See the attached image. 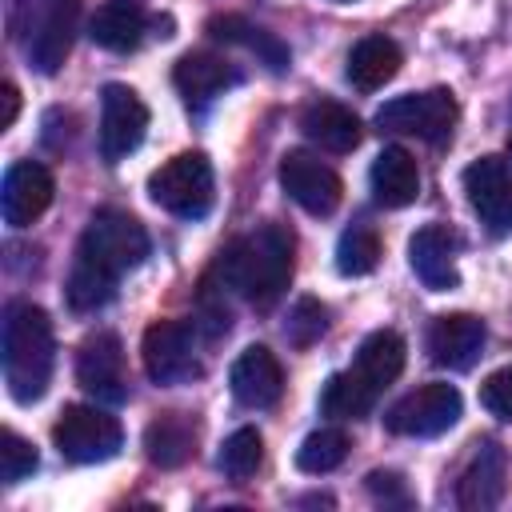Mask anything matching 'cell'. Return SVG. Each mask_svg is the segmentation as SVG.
I'll list each match as a JSON object with an SVG mask.
<instances>
[{
	"instance_id": "obj_25",
	"label": "cell",
	"mask_w": 512,
	"mask_h": 512,
	"mask_svg": "<svg viewBox=\"0 0 512 512\" xmlns=\"http://www.w3.org/2000/svg\"><path fill=\"white\" fill-rule=\"evenodd\" d=\"M404 340H400V332H392V328H376L372 336H364V344L356 348V376L364 380V384H372L376 392H384L400 372H404Z\"/></svg>"
},
{
	"instance_id": "obj_22",
	"label": "cell",
	"mask_w": 512,
	"mask_h": 512,
	"mask_svg": "<svg viewBox=\"0 0 512 512\" xmlns=\"http://www.w3.org/2000/svg\"><path fill=\"white\" fill-rule=\"evenodd\" d=\"M172 84L188 104H208L212 96H220L228 84H236V72L224 56L216 52H184L172 68Z\"/></svg>"
},
{
	"instance_id": "obj_5",
	"label": "cell",
	"mask_w": 512,
	"mask_h": 512,
	"mask_svg": "<svg viewBox=\"0 0 512 512\" xmlns=\"http://www.w3.org/2000/svg\"><path fill=\"white\" fill-rule=\"evenodd\" d=\"M76 252L88 256V260H96L100 268L124 276L136 264H144V256H148V232H144V224L136 216H128L120 208H100L84 224V236H80Z\"/></svg>"
},
{
	"instance_id": "obj_8",
	"label": "cell",
	"mask_w": 512,
	"mask_h": 512,
	"mask_svg": "<svg viewBox=\"0 0 512 512\" xmlns=\"http://www.w3.org/2000/svg\"><path fill=\"white\" fill-rule=\"evenodd\" d=\"M460 408L464 400L456 384H424L384 412V428L392 436H440L460 420Z\"/></svg>"
},
{
	"instance_id": "obj_37",
	"label": "cell",
	"mask_w": 512,
	"mask_h": 512,
	"mask_svg": "<svg viewBox=\"0 0 512 512\" xmlns=\"http://www.w3.org/2000/svg\"><path fill=\"white\" fill-rule=\"evenodd\" d=\"M508 152H512V140H508Z\"/></svg>"
},
{
	"instance_id": "obj_34",
	"label": "cell",
	"mask_w": 512,
	"mask_h": 512,
	"mask_svg": "<svg viewBox=\"0 0 512 512\" xmlns=\"http://www.w3.org/2000/svg\"><path fill=\"white\" fill-rule=\"evenodd\" d=\"M480 404L500 416V420H512V364L508 368H496L484 384H480Z\"/></svg>"
},
{
	"instance_id": "obj_12",
	"label": "cell",
	"mask_w": 512,
	"mask_h": 512,
	"mask_svg": "<svg viewBox=\"0 0 512 512\" xmlns=\"http://www.w3.org/2000/svg\"><path fill=\"white\" fill-rule=\"evenodd\" d=\"M464 192L472 212L480 216V224L492 236H508L512 232V172L508 160L500 156H480L464 168Z\"/></svg>"
},
{
	"instance_id": "obj_1",
	"label": "cell",
	"mask_w": 512,
	"mask_h": 512,
	"mask_svg": "<svg viewBox=\"0 0 512 512\" xmlns=\"http://www.w3.org/2000/svg\"><path fill=\"white\" fill-rule=\"evenodd\" d=\"M292 256H296L292 228L268 220L256 224L248 236H240L228 252H220V272L224 284L240 292L252 308H272L292 280Z\"/></svg>"
},
{
	"instance_id": "obj_20",
	"label": "cell",
	"mask_w": 512,
	"mask_h": 512,
	"mask_svg": "<svg viewBox=\"0 0 512 512\" xmlns=\"http://www.w3.org/2000/svg\"><path fill=\"white\" fill-rule=\"evenodd\" d=\"M144 32H148V16L136 0H104L88 20V36L104 52H136Z\"/></svg>"
},
{
	"instance_id": "obj_23",
	"label": "cell",
	"mask_w": 512,
	"mask_h": 512,
	"mask_svg": "<svg viewBox=\"0 0 512 512\" xmlns=\"http://www.w3.org/2000/svg\"><path fill=\"white\" fill-rule=\"evenodd\" d=\"M196 452V424L184 412H160L144 428V456L156 468H180Z\"/></svg>"
},
{
	"instance_id": "obj_17",
	"label": "cell",
	"mask_w": 512,
	"mask_h": 512,
	"mask_svg": "<svg viewBox=\"0 0 512 512\" xmlns=\"http://www.w3.org/2000/svg\"><path fill=\"white\" fill-rule=\"evenodd\" d=\"M408 264L420 276V284L432 288V292H452L460 284V272H456V236L444 224H424L408 240Z\"/></svg>"
},
{
	"instance_id": "obj_13",
	"label": "cell",
	"mask_w": 512,
	"mask_h": 512,
	"mask_svg": "<svg viewBox=\"0 0 512 512\" xmlns=\"http://www.w3.org/2000/svg\"><path fill=\"white\" fill-rule=\"evenodd\" d=\"M484 320L472 316V312H444L428 324V336H424V348H428V360L440 364V368H452V372H464L480 360L484 352Z\"/></svg>"
},
{
	"instance_id": "obj_32",
	"label": "cell",
	"mask_w": 512,
	"mask_h": 512,
	"mask_svg": "<svg viewBox=\"0 0 512 512\" xmlns=\"http://www.w3.org/2000/svg\"><path fill=\"white\" fill-rule=\"evenodd\" d=\"M324 332H328V308H324L320 300H312V296L296 300V304H292V312H288V324H284L288 344L308 348V344H316Z\"/></svg>"
},
{
	"instance_id": "obj_33",
	"label": "cell",
	"mask_w": 512,
	"mask_h": 512,
	"mask_svg": "<svg viewBox=\"0 0 512 512\" xmlns=\"http://www.w3.org/2000/svg\"><path fill=\"white\" fill-rule=\"evenodd\" d=\"M36 464H40V456H36L32 440H24L20 432L4 428L0 432V476H4V484H20L24 476L36 472Z\"/></svg>"
},
{
	"instance_id": "obj_28",
	"label": "cell",
	"mask_w": 512,
	"mask_h": 512,
	"mask_svg": "<svg viewBox=\"0 0 512 512\" xmlns=\"http://www.w3.org/2000/svg\"><path fill=\"white\" fill-rule=\"evenodd\" d=\"M208 32H212L216 40H224V44H244V48L260 52V56L268 60V68H276V72L288 64L284 44H280V40H272L264 28H252V24H248V20H240V16H216V20H208Z\"/></svg>"
},
{
	"instance_id": "obj_10",
	"label": "cell",
	"mask_w": 512,
	"mask_h": 512,
	"mask_svg": "<svg viewBox=\"0 0 512 512\" xmlns=\"http://www.w3.org/2000/svg\"><path fill=\"white\" fill-rule=\"evenodd\" d=\"M148 132V104L128 84H104L100 92V156L120 164L128 152L140 148Z\"/></svg>"
},
{
	"instance_id": "obj_6",
	"label": "cell",
	"mask_w": 512,
	"mask_h": 512,
	"mask_svg": "<svg viewBox=\"0 0 512 512\" xmlns=\"http://www.w3.org/2000/svg\"><path fill=\"white\" fill-rule=\"evenodd\" d=\"M52 440L60 448L64 460L72 464H100L112 460L124 444V428L112 412L96 408V404H68L52 428Z\"/></svg>"
},
{
	"instance_id": "obj_15",
	"label": "cell",
	"mask_w": 512,
	"mask_h": 512,
	"mask_svg": "<svg viewBox=\"0 0 512 512\" xmlns=\"http://www.w3.org/2000/svg\"><path fill=\"white\" fill-rule=\"evenodd\" d=\"M508 488V456L496 440H480L456 480V504L464 512H488L504 500Z\"/></svg>"
},
{
	"instance_id": "obj_36",
	"label": "cell",
	"mask_w": 512,
	"mask_h": 512,
	"mask_svg": "<svg viewBox=\"0 0 512 512\" xmlns=\"http://www.w3.org/2000/svg\"><path fill=\"white\" fill-rule=\"evenodd\" d=\"M0 100H4V116H0V128H12V124H16V112H20V92H16V84H12V80H4V88H0Z\"/></svg>"
},
{
	"instance_id": "obj_2",
	"label": "cell",
	"mask_w": 512,
	"mask_h": 512,
	"mask_svg": "<svg viewBox=\"0 0 512 512\" xmlns=\"http://www.w3.org/2000/svg\"><path fill=\"white\" fill-rule=\"evenodd\" d=\"M4 384L16 404H32L44 396L52 380V360H56V340H52V320L40 304L16 300L4 312Z\"/></svg>"
},
{
	"instance_id": "obj_11",
	"label": "cell",
	"mask_w": 512,
	"mask_h": 512,
	"mask_svg": "<svg viewBox=\"0 0 512 512\" xmlns=\"http://www.w3.org/2000/svg\"><path fill=\"white\" fill-rule=\"evenodd\" d=\"M280 188L308 212V216H332L344 200V184L340 176L312 152H284L280 156Z\"/></svg>"
},
{
	"instance_id": "obj_29",
	"label": "cell",
	"mask_w": 512,
	"mask_h": 512,
	"mask_svg": "<svg viewBox=\"0 0 512 512\" xmlns=\"http://www.w3.org/2000/svg\"><path fill=\"white\" fill-rule=\"evenodd\" d=\"M344 456H348V436L340 428H316L296 448V468L308 472V476H324V472L340 468Z\"/></svg>"
},
{
	"instance_id": "obj_16",
	"label": "cell",
	"mask_w": 512,
	"mask_h": 512,
	"mask_svg": "<svg viewBox=\"0 0 512 512\" xmlns=\"http://www.w3.org/2000/svg\"><path fill=\"white\" fill-rule=\"evenodd\" d=\"M228 384H232V396L244 408H272L280 400V392H284V368L264 344H248L232 360Z\"/></svg>"
},
{
	"instance_id": "obj_19",
	"label": "cell",
	"mask_w": 512,
	"mask_h": 512,
	"mask_svg": "<svg viewBox=\"0 0 512 512\" xmlns=\"http://www.w3.org/2000/svg\"><path fill=\"white\" fill-rule=\"evenodd\" d=\"M300 132L324 152H352L364 136V124L352 108H344L336 100H312L300 112Z\"/></svg>"
},
{
	"instance_id": "obj_21",
	"label": "cell",
	"mask_w": 512,
	"mask_h": 512,
	"mask_svg": "<svg viewBox=\"0 0 512 512\" xmlns=\"http://www.w3.org/2000/svg\"><path fill=\"white\" fill-rule=\"evenodd\" d=\"M368 180H372L376 204H384V208H408V204L420 196V168H416L412 152L400 148V144H388V148L372 160Z\"/></svg>"
},
{
	"instance_id": "obj_4",
	"label": "cell",
	"mask_w": 512,
	"mask_h": 512,
	"mask_svg": "<svg viewBox=\"0 0 512 512\" xmlns=\"http://www.w3.org/2000/svg\"><path fill=\"white\" fill-rule=\"evenodd\" d=\"M460 120V104L448 88H428V92H408L388 100L376 112V128L392 136H416L428 144H444Z\"/></svg>"
},
{
	"instance_id": "obj_26",
	"label": "cell",
	"mask_w": 512,
	"mask_h": 512,
	"mask_svg": "<svg viewBox=\"0 0 512 512\" xmlns=\"http://www.w3.org/2000/svg\"><path fill=\"white\" fill-rule=\"evenodd\" d=\"M116 280H120L116 272H108V268H100L96 260H88V256L76 252V260H72V268H68L64 300H68L72 312H96V308H104V304L116 296Z\"/></svg>"
},
{
	"instance_id": "obj_24",
	"label": "cell",
	"mask_w": 512,
	"mask_h": 512,
	"mask_svg": "<svg viewBox=\"0 0 512 512\" xmlns=\"http://www.w3.org/2000/svg\"><path fill=\"white\" fill-rule=\"evenodd\" d=\"M400 64H404V56H400V44L396 40H388V36H364V40L352 44L344 72H348L352 88L376 92V88H384L400 72Z\"/></svg>"
},
{
	"instance_id": "obj_18",
	"label": "cell",
	"mask_w": 512,
	"mask_h": 512,
	"mask_svg": "<svg viewBox=\"0 0 512 512\" xmlns=\"http://www.w3.org/2000/svg\"><path fill=\"white\" fill-rule=\"evenodd\" d=\"M76 20H80V0H52V8L44 12L36 36H32V64L44 76H56L72 52V36H76Z\"/></svg>"
},
{
	"instance_id": "obj_31",
	"label": "cell",
	"mask_w": 512,
	"mask_h": 512,
	"mask_svg": "<svg viewBox=\"0 0 512 512\" xmlns=\"http://www.w3.org/2000/svg\"><path fill=\"white\" fill-rule=\"evenodd\" d=\"M376 264H380V236L368 224L344 228V236L336 244V268L344 276H368Z\"/></svg>"
},
{
	"instance_id": "obj_30",
	"label": "cell",
	"mask_w": 512,
	"mask_h": 512,
	"mask_svg": "<svg viewBox=\"0 0 512 512\" xmlns=\"http://www.w3.org/2000/svg\"><path fill=\"white\" fill-rule=\"evenodd\" d=\"M220 472L228 480H248L256 476V468L264 464V440L256 428H236L224 444H220V456H216Z\"/></svg>"
},
{
	"instance_id": "obj_7",
	"label": "cell",
	"mask_w": 512,
	"mask_h": 512,
	"mask_svg": "<svg viewBox=\"0 0 512 512\" xmlns=\"http://www.w3.org/2000/svg\"><path fill=\"white\" fill-rule=\"evenodd\" d=\"M144 372L152 384L176 388L200 376V356H196V332L184 320H152L140 340Z\"/></svg>"
},
{
	"instance_id": "obj_3",
	"label": "cell",
	"mask_w": 512,
	"mask_h": 512,
	"mask_svg": "<svg viewBox=\"0 0 512 512\" xmlns=\"http://www.w3.org/2000/svg\"><path fill=\"white\" fill-rule=\"evenodd\" d=\"M148 192L164 212H172L180 220H200L216 196L212 160L204 152H180L148 176Z\"/></svg>"
},
{
	"instance_id": "obj_14",
	"label": "cell",
	"mask_w": 512,
	"mask_h": 512,
	"mask_svg": "<svg viewBox=\"0 0 512 512\" xmlns=\"http://www.w3.org/2000/svg\"><path fill=\"white\" fill-rule=\"evenodd\" d=\"M52 192H56V180L44 164L36 160H16L8 172H4V184H0V212H4V224L12 228H28L32 220H40L52 204Z\"/></svg>"
},
{
	"instance_id": "obj_9",
	"label": "cell",
	"mask_w": 512,
	"mask_h": 512,
	"mask_svg": "<svg viewBox=\"0 0 512 512\" xmlns=\"http://www.w3.org/2000/svg\"><path fill=\"white\" fill-rule=\"evenodd\" d=\"M76 380L88 396L104 404H120L128 396V372H124V344L116 332L96 328L76 348Z\"/></svg>"
},
{
	"instance_id": "obj_27",
	"label": "cell",
	"mask_w": 512,
	"mask_h": 512,
	"mask_svg": "<svg viewBox=\"0 0 512 512\" xmlns=\"http://www.w3.org/2000/svg\"><path fill=\"white\" fill-rule=\"evenodd\" d=\"M376 396L380 392L372 384H364L356 376V368H344V372L328 376V384L320 392V412L332 416V420H360L376 408Z\"/></svg>"
},
{
	"instance_id": "obj_35",
	"label": "cell",
	"mask_w": 512,
	"mask_h": 512,
	"mask_svg": "<svg viewBox=\"0 0 512 512\" xmlns=\"http://www.w3.org/2000/svg\"><path fill=\"white\" fill-rule=\"evenodd\" d=\"M368 488L388 504V500H400L408 504V492H404V480L396 472H368Z\"/></svg>"
}]
</instances>
